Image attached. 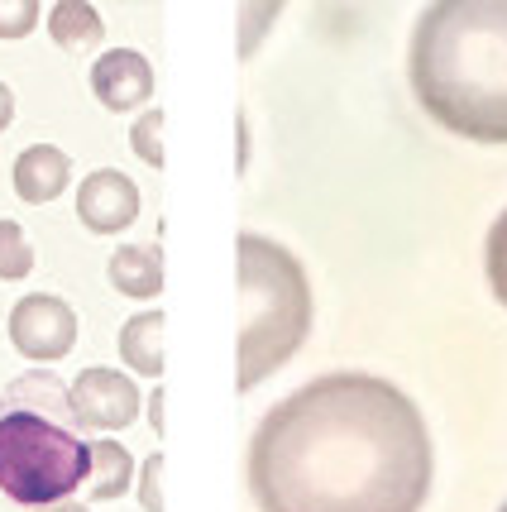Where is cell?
<instances>
[{"label":"cell","mask_w":507,"mask_h":512,"mask_svg":"<svg viewBox=\"0 0 507 512\" xmlns=\"http://www.w3.org/2000/svg\"><path fill=\"white\" fill-rule=\"evenodd\" d=\"M431 431L397 383L321 374L268 407L249 441L259 512H421Z\"/></svg>","instance_id":"obj_1"},{"label":"cell","mask_w":507,"mask_h":512,"mask_svg":"<svg viewBox=\"0 0 507 512\" xmlns=\"http://www.w3.org/2000/svg\"><path fill=\"white\" fill-rule=\"evenodd\" d=\"M407 72L436 125L479 144H507V0L426 5Z\"/></svg>","instance_id":"obj_2"},{"label":"cell","mask_w":507,"mask_h":512,"mask_svg":"<svg viewBox=\"0 0 507 512\" xmlns=\"http://www.w3.org/2000/svg\"><path fill=\"white\" fill-rule=\"evenodd\" d=\"M91 479L87 426L53 374H24L0 388V493L20 508H53Z\"/></svg>","instance_id":"obj_3"},{"label":"cell","mask_w":507,"mask_h":512,"mask_svg":"<svg viewBox=\"0 0 507 512\" xmlns=\"http://www.w3.org/2000/svg\"><path fill=\"white\" fill-rule=\"evenodd\" d=\"M240 254V369L235 388L249 393L268 374L307 345L311 331V283L297 254L268 235L244 230L235 240Z\"/></svg>","instance_id":"obj_4"},{"label":"cell","mask_w":507,"mask_h":512,"mask_svg":"<svg viewBox=\"0 0 507 512\" xmlns=\"http://www.w3.org/2000/svg\"><path fill=\"white\" fill-rule=\"evenodd\" d=\"M10 345L24 359L53 364L77 345V312L53 292H29L10 307Z\"/></svg>","instance_id":"obj_5"},{"label":"cell","mask_w":507,"mask_h":512,"mask_svg":"<svg viewBox=\"0 0 507 512\" xmlns=\"http://www.w3.org/2000/svg\"><path fill=\"white\" fill-rule=\"evenodd\" d=\"M72 393V412L87 431H125L139 422V383H130L120 369H82L67 383Z\"/></svg>","instance_id":"obj_6"},{"label":"cell","mask_w":507,"mask_h":512,"mask_svg":"<svg viewBox=\"0 0 507 512\" xmlns=\"http://www.w3.org/2000/svg\"><path fill=\"white\" fill-rule=\"evenodd\" d=\"M139 211H144L139 187H134L120 168H101V173H91V178L77 187V216H82V225L96 230V235L130 230V225L139 221Z\"/></svg>","instance_id":"obj_7"},{"label":"cell","mask_w":507,"mask_h":512,"mask_svg":"<svg viewBox=\"0 0 507 512\" xmlns=\"http://www.w3.org/2000/svg\"><path fill=\"white\" fill-rule=\"evenodd\" d=\"M91 91H96V101L111 106V111H139V106L154 96V67H149L144 53H134V48H111V53H101L96 67H91Z\"/></svg>","instance_id":"obj_8"},{"label":"cell","mask_w":507,"mask_h":512,"mask_svg":"<svg viewBox=\"0 0 507 512\" xmlns=\"http://www.w3.org/2000/svg\"><path fill=\"white\" fill-rule=\"evenodd\" d=\"M72 178V163H67L63 149H53V144H29L20 158H15V192L24 201H34V206H44L53 201L58 192L67 187Z\"/></svg>","instance_id":"obj_9"},{"label":"cell","mask_w":507,"mask_h":512,"mask_svg":"<svg viewBox=\"0 0 507 512\" xmlns=\"http://www.w3.org/2000/svg\"><path fill=\"white\" fill-rule=\"evenodd\" d=\"M111 288L149 302L163 292V249L158 245H120L111 254Z\"/></svg>","instance_id":"obj_10"},{"label":"cell","mask_w":507,"mask_h":512,"mask_svg":"<svg viewBox=\"0 0 507 512\" xmlns=\"http://www.w3.org/2000/svg\"><path fill=\"white\" fill-rule=\"evenodd\" d=\"M120 359L130 364L134 374H144V379L163 374V312H139L125 321V331H120Z\"/></svg>","instance_id":"obj_11"},{"label":"cell","mask_w":507,"mask_h":512,"mask_svg":"<svg viewBox=\"0 0 507 512\" xmlns=\"http://www.w3.org/2000/svg\"><path fill=\"white\" fill-rule=\"evenodd\" d=\"M48 34H53V44L58 48H87L96 44L101 34H106V24H101V10L87 5V0H58L53 10H48Z\"/></svg>","instance_id":"obj_12"},{"label":"cell","mask_w":507,"mask_h":512,"mask_svg":"<svg viewBox=\"0 0 507 512\" xmlns=\"http://www.w3.org/2000/svg\"><path fill=\"white\" fill-rule=\"evenodd\" d=\"M134 484V455L120 441H91V493L101 503H111Z\"/></svg>","instance_id":"obj_13"},{"label":"cell","mask_w":507,"mask_h":512,"mask_svg":"<svg viewBox=\"0 0 507 512\" xmlns=\"http://www.w3.org/2000/svg\"><path fill=\"white\" fill-rule=\"evenodd\" d=\"M34 273V249L24 240V225L0 221V278L15 283V278H29Z\"/></svg>","instance_id":"obj_14"},{"label":"cell","mask_w":507,"mask_h":512,"mask_svg":"<svg viewBox=\"0 0 507 512\" xmlns=\"http://www.w3.org/2000/svg\"><path fill=\"white\" fill-rule=\"evenodd\" d=\"M484 268H488V283H493V297L507 307V211L493 221V230H488Z\"/></svg>","instance_id":"obj_15"},{"label":"cell","mask_w":507,"mask_h":512,"mask_svg":"<svg viewBox=\"0 0 507 512\" xmlns=\"http://www.w3.org/2000/svg\"><path fill=\"white\" fill-rule=\"evenodd\" d=\"M130 144H134V154L144 158L149 168H163V111L139 115V120H134V130H130Z\"/></svg>","instance_id":"obj_16"},{"label":"cell","mask_w":507,"mask_h":512,"mask_svg":"<svg viewBox=\"0 0 507 512\" xmlns=\"http://www.w3.org/2000/svg\"><path fill=\"white\" fill-rule=\"evenodd\" d=\"M39 0H0V39H24L39 24Z\"/></svg>","instance_id":"obj_17"},{"label":"cell","mask_w":507,"mask_h":512,"mask_svg":"<svg viewBox=\"0 0 507 512\" xmlns=\"http://www.w3.org/2000/svg\"><path fill=\"white\" fill-rule=\"evenodd\" d=\"M158 474H163V455H149V460H144V489H139V498H144V508H149V512H163V489H158Z\"/></svg>","instance_id":"obj_18"},{"label":"cell","mask_w":507,"mask_h":512,"mask_svg":"<svg viewBox=\"0 0 507 512\" xmlns=\"http://www.w3.org/2000/svg\"><path fill=\"white\" fill-rule=\"evenodd\" d=\"M10 120H15V96H10V87L0 82V134L10 130Z\"/></svg>","instance_id":"obj_19"},{"label":"cell","mask_w":507,"mask_h":512,"mask_svg":"<svg viewBox=\"0 0 507 512\" xmlns=\"http://www.w3.org/2000/svg\"><path fill=\"white\" fill-rule=\"evenodd\" d=\"M149 426H154L158 436H163V426H168V422H163V393H154V398H149Z\"/></svg>","instance_id":"obj_20"},{"label":"cell","mask_w":507,"mask_h":512,"mask_svg":"<svg viewBox=\"0 0 507 512\" xmlns=\"http://www.w3.org/2000/svg\"><path fill=\"white\" fill-rule=\"evenodd\" d=\"M39 512H91L87 503H72V498H63V503H53V508H39Z\"/></svg>","instance_id":"obj_21"},{"label":"cell","mask_w":507,"mask_h":512,"mask_svg":"<svg viewBox=\"0 0 507 512\" xmlns=\"http://www.w3.org/2000/svg\"><path fill=\"white\" fill-rule=\"evenodd\" d=\"M498 512H507V503H503V508H498Z\"/></svg>","instance_id":"obj_22"}]
</instances>
